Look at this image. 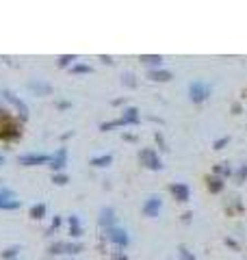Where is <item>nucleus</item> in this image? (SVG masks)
<instances>
[{
    "label": "nucleus",
    "instance_id": "1",
    "mask_svg": "<svg viewBox=\"0 0 247 260\" xmlns=\"http://www.w3.org/2000/svg\"><path fill=\"white\" fill-rule=\"evenodd\" d=\"M139 158H141V163L145 165L148 169H154V171H159L163 165H161V158L156 156L154 150H150V148H145V150H141L139 152Z\"/></svg>",
    "mask_w": 247,
    "mask_h": 260
},
{
    "label": "nucleus",
    "instance_id": "2",
    "mask_svg": "<svg viewBox=\"0 0 247 260\" xmlns=\"http://www.w3.org/2000/svg\"><path fill=\"white\" fill-rule=\"evenodd\" d=\"M20 208V200H15L11 189H0V210H15Z\"/></svg>",
    "mask_w": 247,
    "mask_h": 260
},
{
    "label": "nucleus",
    "instance_id": "3",
    "mask_svg": "<svg viewBox=\"0 0 247 260\" xmlns=\"http://www.w3.org/2000/svg\"><path fill=\"white\" fill-rule=\"evenodd\" d=\"M52 156L48 154H22L20 156V165H26V167H35V165H44L50 163Z\"/></svg>",
    "mask_w": 247,
    "mask_h": 260
},
{
    "label": "nucleus",
    "instance_id": "4",
    "mask_svg": "<svg viewBox=\"0 0 247 260\" xmlns=\"http://www.w3.org/2000/svg\"><path fill=\"white\" fill-rule=\"evenodd\" d=\"M82 249L81 243H52L50 245V254H78Z\"/></svg>",
    "mask_w": 247,
    "mask_h": 260
},
{
    "label": "nucleus",
    "instance_id": "5",
    "mask_svg": "<svg viewBox=\"0 0 247 260\" xmlns=\"http://www.w3.org/2000/svg\"><path fill=\"white\" fill-rule=\"evenodd\" d=\"M208 93H210V89H208L206 85H204L202 80L193 82L191 89H189V96H191V100H193V102H204V100L208 98Z\"/></svg>",
    "mask_w": 247,
    "mask_h": 260
},
{
    "label": "nucleus",
    "instance_id": "6",
    "mask_svg": "<svg viewBox=\"0 0 247 260\" xmlns=\"http://www.w3.org/2000/svg\"><path fill=\"white\" fill-rule=\"evenodd\" d=\"M107 236H109V241H113L115 245H119V247H126V245H128V234H126L122 228H109V230H107Z\"/></svg>",
    "mask_w": 247,
    "mask_h": 260
},
{
    "label": "nucleus",
    "instance_id": "7",
    "mask_svg": "<svg viewBox=\"0 0 247 260\" xmlns=\"http://www.w3.org/2000/svg\"><path fill=\"white\" fill-rule=\"evenodd\" d=\"M161 206H163L161 197H159V195H152L150 200L143 204V215H145V217H159Z\"/></svg>",
    "mask_w": 247,
    "mask_h": 260
},
{
    "label": "nucleus",
    "instance_id": "8",
    "mask_svg": "<svg viewBox=\"0 0 247 260\" xmlns=\"http://www.w3.org/2000/svg\"><path fill=\"white\" fill-rule=\"evenodd\" d=\"M4 98H7V100L11 102L13 106H15V108H18V111H20V117H22V119H26V117H28V106H26V104H24L22 100H20L18 96H13L11 91H4Z\"/></svg>",
    "mask_w": 247,
    "mask_h": 260
},
{
    "label": "nucleus",
    "instance_id": "9",
    "mask_svg": "<svg viewBox=\"0 0 247 260\" xmlns=\"http://www.w3.org/2000/svg\"><path fill=\"white\" fill-rule=\"evenodd\" d=\"M65 163H67V150H65V148H61L59 152H56L55 156H52L50 167L55 169V171H61L63 167H65Z\"/></svg>",
    "mask_w": 247,
    "mask_h": 260
},
{
    "label": "nucleus",
    "instance_id": "10",
    "mask_svg": "<svg viewBox=\"0 0 247 260\" xmlns=\"http://www.w3.org/2000/svg\"><path fill=\"white\" fill-rule=\"evenodd\" d=\"M169 191H171V195L176 197L178 202H187V200H189V189H187V184H171Z\"/></svg>",
    "mask_w": 247,
    "mask_h": 260
},
{
    "label": "nucleus",
    "instance_id": "11",
    "mask_svg": "<svg viewBox=\"0 0 247 260\" xmlns=\"http://www.w3.org/2000/svg\"><path fill=\"white\" fill-rule=\"evenodd\" d=\"M28 89L35 91L37 96H41V93H44V96L52 93V87L48 85V82H37V80H30V82H28Z\"/></svg>",
    "mask_w": 247,
    "mask_h": 260
},
{
    "label": "nucleus",
    "instance_id": "12",
    "mask_svg": "<svg viewBox=\"0 0 247 260\" xmlns=\"http://www.w3.org/2000/svg\"><path fill=\"white\" fill-rule=\"evenodd\" d=\"M0 137L7 139V141H15V139H20V128L15 126V124H9V126H4V128H2Z\"/></svg>",
    "mask_w": 247,
    "mask_h": 260
},
{
    "label": "nucleus",
    "instance_id": "13",
    "mask_svg": "<svg viewBox=\"0 0 247 260\" xmlns=\"http://www.w3.org/2000/svg\"><path fill=\"white\" fill-rule=\"evenodd\" d=\"M113 221H115L113 208H102V212H100V223H102L104 228H113Z\"/></svg>",
    "mask_w": 247,
    "mask_h": 260
},
{
    "label": "nucleus",
    "instance_id": "14",
    "mask_svg": "<svg viewBox=\"0 0 247 260\" xmlns=\"http://www.w3.org/2000/svg\"><path fill=\"white\" fill-rule=\"evenodd\" d=\"M150 78H152V80H156V82H167V80H171V74H169V72H165V70H152Z\"/></svg>",
    "mask_w": 247,
    "mask_h": 260
},
{
    "label": "nucleus",
    "instance_id": "15",
    "mask_svg": "<svg viewBox=\"0 0 247 260\" xmlns=\"http://www.w3.org/2000/svg\"><path fill=\"white\" fill-rule=\"evenodd\" d=\"M70 234H72L74 238L82 234V230H81V221H78V217H76V215H72V217H70Z\"/></svg>",
    "mask_w": 247,
    "mask_h": 260
},
{
    "label": "nucleus",
    "instance_id": "16",
    "mask_svg": "<svg viewBox=\"0 0 247 260\" xmlns=\"http://www.w3.org/2000/svg\"><path fill=\"white\" fill-rule=\"evenodd\" d=\"M137 113H139V111H137V108H126V111H124V124H137V122H139V115H137Z\"/></svg>",
    "mask_w": 247,
    "mask_h": 260
},
{
    "label": "nucleus",
    "instance_id": "17",
    "mask_svg": "<svg viewBox=\"0 0 247 260\" xmlns=\"http://www.w3.org/2000/svg\"><path fill=\"white\" fill-rule=\"evenodd\" d=\"M30 217L33 219H44L46 217V204L41 202V204H35L33 208H30Z\"/></svg>",
    "mask_w": 247,
    "mask_h": 260
},
{
    "label": "nucleus",
    "instance_id": "18",
    "mask_svg": "<svg viewBox=\"0 0 247 260\" xmlns=\"http://www.w3.org/2000/svg\"><path fill=\"white\" fill-rule=\"evenodd\" d=\"M113 156L107 154V156H98V158H91V165L93 167H107V165H111Z\"/></svg>",
    "mask_w": 247,
    "mask_h": 260
},
{
    "label": "nucleus",
    "instance_id": "19",
    "mask_svg": "<svg viewBox=\"0 0 247 260\" xmlns=\"http://www.w3.org/2000/svg\"><path fill=\"white\" fill-rule=\"evenodd\" d=\"M141 61H143V63H148V65H161L163 63V56H159V54H143V56H141Z\"/></svg>",
    "mask_w": 247,
    "mask_h": 260
},
{
    "label": "nucleus",
    "instance_id": "20",
    "mask_svg": "<svg viewBox=\"0 0 247 260\" xmlns=\"http://www.w3.org/2000/svg\"><path fill=\"white\" fill-rule=\"evenodd\" d=\"M208 189L213 191V193H219V191L223 189V180H219V178H208Z\"/></svg>",
    "mask_w": 247,
    "mask_h": 260
},
{
    "label": "nucleus",
    "instance_id": "21",
    "mask_svg": "<svg viewBox=\"0 0 247 260\" xmlns=\"http://www.w3.org/2000/svg\"><path fill=\"white\" fill-rule=\"evenodd\" d=\"M18 252H20V247H9V249H4V252H2V258L4 260H11V258L18 256Z\"/></svg>",
    "mask_w": 247,
    "mask_h": 260
},
{
    "label": "nucleus",
    "instance_id": "22",
    "mask_svg": "<svg viewBox=\"0 0 247 260\" xmlns=\"http://www.w3.org/2000/svg\"><path fill=\"white\" fill-rule=\"evenodd\" d=\"M72 72H74V74H89L91 67H89V65H74V67H72Z\"/></svg>",
    "mask_w": 247,
    "mask_h": 260
},
{
    "label": "nucleus",
    "instance_id": "23",
    "mask_svg": "<svg viewBox=\"0 0 247 260\" xmlns=\"http://www.w3.org/2000/svg\"><path fill=\"white\" fill-rule=\"evenodd\" d=\"M76 56L74 54H65V56H61L59 59V67H65V65H70V61H74Z\"/></svg>",
    "mask_w": 247,
    "mask_h": 260
},
{
    "label": "nucleus",
    "instance_id": "24",
    "mask_svg": "<svg viewBox=\"0 0 247 260\" xmlns=\"http://www.w3.org/2000/svg\"><path fill=\"white\" fill-rule=\"evenodd\" d=\"M52 182H55V184H65L67 176L65 174H55V176H52Z\"/></svg>",
    "mask_w": 247,
    "mask_h": 260
},
{
    "label": "nucleus",
    "instance_id": "25",
    "mask_svg": "<svg viewBox=\"0 0 247 260\" xmlns=\"http://www.w3.org/2000/svg\"><path fill=\"white\" fill-rule=\"evenodd\" d=\"M180 258H182V260H195V258H193V254L189 252L187 247H180Z\"/></svg>",
    "mask_w": 247,
    "mask_h": 260
},
{
    "label": "nucleus",
    "instance_id": "26",
    "mask_svg": "<svg viewBox=\"0 0 247 260\" xmlns=\"http://www.w3.org/2000/svg\"><path fill=\"white\" fill-rule=\"evenodd\" d=\"M56 228H61V217H59V215H56V217H55V219H52V226H50V230H48V234H52V232H55V230H56Z\"/></svg>",
    "mask_w": 247,
    "mask_h": 260
},
{
    "label": "nucleus",
    "instance_id": "27",
    "mask_svg": "<svg viewBox=\"0 0 247 260\" xmlns=\"http://www.w3.org/2000/svg\"><path fill=\"white\" fill-rule=\"evenodd\" d=\"M245 178H247V165H245V167H241V171L236 174V180H239V182H243Z\"/></svg>",
    "mask_w": 247,
    "mask_h": 260
},
{
    "label": "nucleus",
    "instance_id": "28",
    "mask_svg": "<svg viewBox=\"0 0 247 260\" xmlns=\"http://www.w3.org/2000/svg\"><path fill=\"white\" fill-rule=\"evenodd\" d=\"M122 82H124V85H128V87H135V85H137V82L133 80V76H130V74H126Z\"/></svg>",
    "mask_w": 247,
    "mask_h": 260
},
{
    "label": "nucleus",
    "instance_id": "29",
    "mask_svg": "<svg viewBox=\"0 0 247 260\" xmlns=\"http://www.w3.org/2000/svg\"><path fill=\"white\" fill-rule=\"evenodd\" d=\"M215 171H217V174H223V176H225V174H228L230 169L225 167V163H221V165H217V167H215Z\"/></svg>",
    "mask_w": 247,
    "mask_h": 260
},
{
    "label": "nucleus",
    "instance_id": "30",
    "mask_svg": "<svg viewBox=\"0 0 247 260\" xmlns=\"http://www.w3.org/2000/svg\"><path fill=\"white\" fill-rule=\"evenodd\" d=\"M228 141H230V139H228V137H223V139H221V141H215V150H221V148H223V145H225V143H228Z\"/></svg>",
    "mask_w": 247,
    "mask_h": 260
},
{
    "label": "nucleus",
    "instance_id": "31",
    "mask_svg": "<svg viewBox=\"0 0 247 260\" xmlns=\"http://www.w3.org/2000/svg\"><path fill=\"white\" fill-rule=\"evenodd\" d=\"M0 119H7V122H9V113L2 111V108H0Z\"/></svg>",
    "mask_w": 247,
    "mask_h": 260
},
{
    "label": "nucleus",
    "instance_id": "32",
    "mask_svg": "<svg viewBox=\"0 0 247 260\" xmlns=\"http://www.w3.org/2000/svg\"><path fill=\"white\" fill-rule=\"evenodd\" d=\"M2 160H4V158H2V154H0V165H2Z\"/></svg>",
    "mask_w": 247,
    "mask_h": 260
},
{
    "label": "nucleus",
    "instance_id": "33",
    "mask_svg": "<svg viewBox=\"0 0 247 260\" xmlns=\"http://www.w3.org/2000/svg\"><path fill=\"white\" fill-rule=\"evenodd\" d=\"M117 260H126V256H119V258H117Z\"/></svg>",
    "mask_w": 247,
    "mask_h": 260
}]
</instances>
